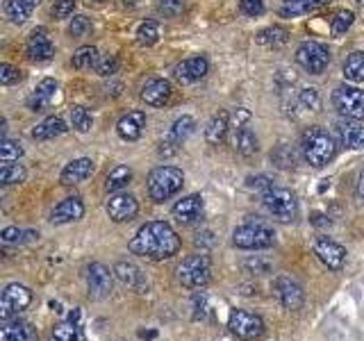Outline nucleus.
Segmentation results:
<instances>
[{
  "mask_svg": "<svg viewBox=\"0 0 364 341\" xmlns=\"http://www.w3.org/2000/svg\"><path fill=\"white\" fill-rule=\"evenodd\" d=\"M130 253L151 261L171 259L180 253V237L164 221H148L141 225L130 242Z\"/></svg>",
  "mask_w": 364,
  "mask_h": 341,
  "instance_id": "obj_1",
  "label": "nucleus"
},
{
  "mask_svg": "<svg viewBox=\"0 0 364 341\" xmlns=\"http://www.w3.org/2000/svg\"><path fill=\"white\" fill-rule=\"evenodd\" d=\"M301 153L303 159L310 166L314 168H321L326 166L330 159L335 157L337 153V144H335V136L330 134L328 130L318 128V125H312L303 132V139H301Z\"/></svg>",
  "mask_w": 364,
  "mask_h": 341,
  "instance_id": "obj_2",
  "label": "nucleus"
},
{
  "mask_svg": "<svg viewBox=\"0 0 364 341\" xmlns=\"http://www.w3.org/2000/svg\"><path fill=\"white\" fill-rule=\"evenodd\" d=\"M185 185V173H182L180 168L176 166H157L151 170V175H148V196L155 202H164L168 200L171 196H176V193L182 189Z\"/></svg>",
  "mask_w": 364,
  "mask_h": 341,
  "instance_id": "obj_3",
  "label": "nucleus"
},
{
  "mask_svg": "<svg viewBox=\"0 0 364 341\" xmlns=\"http://www.w3.org/2000/svg\"><path fill=\"white\" fill-rule=\"evenodd\" d=\"M232 244L242 250H264V248H271L273 244H276V232H273L271 227L264 223L248 221L244 225L235 227Z\"/></svg>",
  "mask_w": 364,
  "mask_h": 341,
  "instance_id": "obj_4",
  "label": "nucleus"
},
{
  "mask_svg": "<svg viewBox=\"0 0 364 341\" xmlns=\"http://www.w3.org/2000/svg\"><path fill=\"white\" fill-rule=\"evenodd\" d=\"M264 207L267 212L282 223H289L299 216V200H296V193L282 187H271L264 191Z\"/></svg>",
  "mask_w": 364,
  "mask_h": 341,
  "instance_id": "obj_5",
  "label": "nucleus"
},
{
  "mask_svg": "<svg viewBox=\"0 0 364 341\" xmlns=\"http://www.w3.org/2000/svg\"><path fill=\"white\" fill-rule=\"evenodd\" d=\"M212 278V264L205 255H189L180 261L178 266V280L187 289H200Z\"/></svg>",
  "mask_w": 364,
  "mask_h": 341,
  "instance_id": "obj_6",
  "label": "nucleus"
},
{
  "mask_svg": "<svg viewBox=\"0 0 364 341\" xmlns=\"http://www.w3.org/2000/svg\"><path fill=\"white\" fill-rule=\"evenodd\" d=\"M335 109L344 119H364V91L350 85H339L333 94Z\"/></svg>",
  "mask_w": 364,
  "mask_h": 341,
  "instance_id": "obj_7",
  "label": "nucleus"
},
{
  "mask_svg": "<svg viewBox=\"0 0 364 341\" xmlns=\"http://www.w3.org/2000/svg\"><path fill=\"white\" fill-rule=\"evenodd\" d=\"M296 62L310 75H321L330 64V50L318 41H305L296 50Z\"/></svg>",
  "mask_w": 364,
  "mask_h": 341,
  "instance_id": "obj_8",
  "label": "nucleus"
},
{
  "mask_svg": "<svg viewBox=\"0 0 364 341\" xmlns=\"http://www.w3.org/2000/svg\"><path fill=\"white\" fill-rule=\"evenodd\" d=\"M32 303V291L26 284L11 282L3 289V298H0V318L9 321V318L18 316L26 307Z\"/></svg>",
  "mask_w": 364,
  "mask_h": 341,
  "instance_id": "obj_9",
  "label": "nucleus"
},
{
  "mask_svg": "<svg viewBox=\"0 0 364 341\" xmlns=\"http://www.w3.org/2000/svg\"><path fill=\"white\" fill-rule=\"evenodd\" d=\"M230 330H232L235 337L244 339V341H253V339H259L262 335H264V321H262V316H257L253 312L232 310Z\"/></svg>",
  "mask_w": 364,
  "mask_h": 341,
  "instance_id": "obj_10",
  "label": "nucleus"
},
{
  "mask_svg": "<svg viewBox=\"0 0 364 341\" xmlns=\"http://www.w3.org/2000/svg\"><path fill=\"white\" fill-rule=\"evenodd\" d=\"M314 255L330 271H341L346 264V248L328 237H318L314 242Z\"/></svg>",
  "mask_w": 364,
  "mask_h": 341,
  "instance_id": "obj_11",
  "label": "nucleus"
},
{
  "mask_svg": "<svg viewBox=\"0 0 364 341\" xmlns=\"http://www.w3.org/2000/svg\"><path fill=\"white\" fill-rule=\"evenodd\" d=\"M273 287H276V293H278V301L284 310H301L303 303H305V291L299 282L289 276H278L276 282H273Z\"/></svg>",
  "mask_w": 364,
  "mask_h": 341,
  "instance_id": "obj_12",
  "label": "nucleus"
},
{
  "mask_svg": "<svg viewBox=\"0 0 364 341\" xmlns=\"http://www.w3.org/2000/svg\"><path fill=\"white\" fill-rule=\"evenodd\" d=\"M107 214L114 223H130L136 214H139V202L132 193H121L117 191L107 200Z\"/></svg>",
  "mask_w": 364,
  "mask_h": 341,
  "instance_id": "obj_13",
  "label": "nucleus"
},
{
  "mask_svg": "<svg viewBox=\"0 0 364 341\" xmlns=\"http://www.w3.org/2000/svg\"><path fill=\"white\" fill-rule=\"evenodd\" d=\"M112 273L114 271H109L100 261H94V264L87 266V287L94 298H107L112 293Z\"/></svg>",
  "mask_w": 364,
  "mask_h": 341,
  "instance_id": "obj_14",
  "label": "nucleus"
},
{
  "mask_svg": "<svg viewBox=\"0 0 364 341\" xmlns=\"http://www.w3.org/2000/svg\"><path fill=\"white\" fill-rule=\"evenodd\" d=\"M26 53L32 62H48L55 55V45L48 37V30L46 28H34L30 32V37L26 41Z\"/></svg>",
  "mask_w": 364,
  "mask_h": 341,
  "instance_id": "obj_15",
  "label": "nucleus"
},
{
  "mask_svg": "<svg viewBox=\"0 0 364 341\" xmlns=\"http://www.w3.org/2000/svg\"><path fill=\"white\" fill-rule=\"evenodd\" d=\"M337 136L348 151H362L364 148V123L358 119H341L337 123Z\"/></svg>",
  "mask_w": 364,
  "mask_h": 341,
  "instance_id": "obj_16",
  "label": "nucleus"
},
{
  "mask_svg": "<svg viewBox=\"0 0 364 341\" xmlns=\"http://www.w3.org/2000/svg\"><path fill=\"white\" fill-rule=\"evenodd\" d=\"M210 71V62L205 57H191V60H185L176 66V80L180 85H191V82H198Z\"/></svg>",
  "mask_w": 364,
  "mask_h": 341,
  "instance_id": "obj_17",
  "label": "nucleus"
},
{
  "mask_svg": "<svg viewBox=\"0 0 364 341\" xmlns=\"http://www.w3.org/2000/svg\"><path fill=\"white\" fill-rule=\"evenodd\" d=\"M94 175V162H91L89 157H80V159H73V162H68L62 173H60V182L66 187L71 185H82L85 180H89Z\"/></svg>",
  "mask_w": 364,
  "mask_h": 341,
  "instance_id": "obj_18",
  "label": "nucleus"
},
{
  "mask_svg": "<svg viewBox=\"0 0 364 341\" xmlns=\"http://www.w3.org/2000/svg\"><path fill=\"white\" fill-rule=\"evenodd\" d=\"M171 94H173V87H171L168 80L164 77H155L151 82H146L141 89V100L151 107H164L171 100Z\"/></svg>",
  "mask_w": 364,
  "mask_h": 341,
  "instance_id": "obj_19",
  "label": "nucleus"
},
{
  "mask_svg": "<svg viewBox=\"0 0 364 341\" xmlns=\"http://www.w3.org/2000/svg\"><path fill=\"white\" fill-rule=\"evenodd\" d=\"M85 216V202L80 200L77 196H68L64 198L50 214V221L55 225H64V223H73L80 221Z\"/></svg>",
  "mask_w": 364,
  "mask_h": 341,
  "instance_id": "obj_20",
  "label": "nucleus"
},
{
  "mask_svg": "<svg viewBox=\"0 0 364 341\" xmlns=\"http://www.w3.org/2000/svg\"><path fill=\"white\" fill-rule=\"evenodd\" d=\"M146 128V112H128L125 117L117 123V132L123 141H136Z\"/></svg>",
  "mask_w": 364,
  "mask_h": 341,
  "instance_id": "obj_21",
  "label": "nucleus"
},
{
  "mask_svg": "<svg viewBox=\"0 0 364 341\" xmlns=\"http://www.w3.org/2000/svg\"><path fill=\"white\" fill-rule=\"evenodd\" d=\"M55 91H57V82H55V80L53 77H43L41 82L34 87L32 94L28 96V107L32 112H43L53 102Z\"/></svg>",
  "mask_w": 364,
  "mask_h": 341,
  "instance_id": "obj_22",
  "label": "nucleus"
},
{
  "mask_svg": "<svg viewBox=\"0 0 364 341\" xmlns=\"http://www.w3.org/2000/svg\"><path fill=\"white\" fill-rule=\"evenodd\" d=\"M171 212H173V216L180 223H191L203 214V198L198 196V193H189V196L180 198Z\"/></svg>",
  "mask_w": 364,
  "mask_h": 341,
  "instance_id": "obj_23",
  "label": "nucleus"
},
{
  "mask_svg": "<svg viewBox=\"0 0 364 341\" xmlns=\"http://www.w3.org/2000/svg\"><path fill=\"white\" fill-rule=\"evenodd\" d=\"M0 341H37V332L30 323L9 318V321H3V328H0Z\"/></svg>",
  "mask_w": 364,
  "mask_h": 341,
  "instance_id": "obj_24",
  "label": "nucleus"
},
{
  "mask_svg": "<svg viewBox=\"0 0 364 341\" xmlns=\"http://www.w3.org/2000/svg\"><path fill=\"white\" fill-rule=\"evenodd\" d=\"M114 276L119 278L121 284H125V287H130L134 291H141L146 287V278L141 269L132 264V261H119V264L114 266Z\"/></svg>",
  "mask_w": 364,
  "mask_h": 341,
  "instance_id": "obj_25",
  "label": "nucleus"
},
{
  "mask_svg": "<svg viewBox=\"0 0 364 341\" xmlns=\"http://www.w3.org/2000/svg\"><path fill=\"white\" fill-rule=\"evenodd\" d=\"M333 0H284L280 5V16L282 18H294V16H303L310 14V11L330 5Z\"/></svg>",
  "mask_w": 364,
  "mask_h": 341,
  "instance_id": "obj_26",
  "label": "nucleus"
},
{
  "mask_svg": "<svg viewBox=\"0 0 364 341\" xmlns=\"http://www.w3.org/2000/svg\"><path fill=\"white\" fill-rule=\"evenodd\" d=\"M66 123L62 117H48V119H43L39 125H34V130H32V139H37V141H50L55 139V136H62L66 132Z\"/></svg>",
  "mask_w": 364,
  "mask_h": 341,
  "instance_id": "obj_27",
  "label": "nucleus"
},
{
  "mask_svg": "<svg viewBox=\"0 0 364 341\" xmlns=\"http://www.w3.org/2000/svg\"><path fill=\"white\" fill-rule=\"evenodd\" d=\"M232 148L244 157H250L257 153V136L246 125H237L232 132Z\"/></svg>",
  "mask_w": 364,
  "mask_h": 341,
  "instance_id": "obj_28",
  "label": "nucleus"
},
{
  "mask_svg": "<svg viewBox=\"0 0 364 341\" xmlns=\"http://www.w3.org/2000/svg\"><path fill=\"white\" fill-rule=\"evenodd\" d=\"M39 5H41V0H7V3H5V14H7V18L11 23L21 26V23H26L30 18V14Z\"/></svg>",
  "mask_w": 364,
  "mask_h": 341,
  "instance_id": "obj_29",
  "label": "nucleus"
},
{
  "mask_svg": "<svg viewBox=\"0 0 364 341\" xmlns=\"http://www.w3.org/2000/svg\"><path fill=\"white\" fill-rule=\"evenodd\" d=\"M228 130H230V114L219 112V114H214L212 121L208 123V128H205V139L212 146H219L225 139Z\"/></svg>",
  "mask_w": 364,
  "mask_h": 341,
  "instance_id": "obj_30",
  "label": "nucleus"
},
{
  "mask_svg": "<svg viewBox=\"0 0 364 341\" xmlns=\"http://www.w3.org/2000/svg\"><path fill=\"white\" fill-rule=\"evenodd\" d=\"M255 41L259 45H264V48H280V45L289 41V30L282 26H269L257 32Z\"/></svg>",
  "mask_w": 364,
  "mask_h": 341,
  "instance_id": "obj_31",
  "label": "nucleus"
},
{
  "mask_svg": "<svg viewBox=\"0 0 364 341\" xmlns=\"http://www.w3.org/2000/svg\"><path fill=\"white\" fill-rule=\"evenodd\" d=\"M344 77L350 80V82L362 85L364 82V53L355 50L346 57L344 62Z\"/></svg>",
  "mask_w": 364,
  "mask_h": 341,
  "instance_id": "obj_32",
  "label": "nucleus"
},
{
  "mask_svg": "<svg viewBox=\"0 0 364 341\" xmlns=\"http://www.w3.org/2000/svg\"><path fill=\"white\" fill-rule=\"evenodd\" d=\"M77 316H80V312L71 314V318H68V321L55 325L53 328V335H50V341H77L80 339Z\"/></svg>",
  "mask_w": 364,
  "mask_h": 341,
  "instance_id": "obj_33",
  "label": "nucleus"
},
{
  "mask_svg": "<svg viewBox=\"0 0 364 341\" xmlns=\"http://www.w3.org/2000/svg\"><path fill=\"white\" fill-rule=\"evenodd\" d=\"M71 64L77 71H87V68L98 66V50L94 45H80L71 57Z\"/></svg>",
  "mask_w": 364,
  "mask_h": 341,
  "instance_id": "obj_34",
  "label": "nucleus"
},
{
  "mask_svg": "<svg viewBox=\"0 0 364 341\" xmlns=\"http://www.w3.org/2000/svg\"><path fill=\"white\" fill-rule=\"evenodd\" d=\"M132 180V168L130 166H114L109 173H107V180H105V189L107 191H121L123 187H128Z\"/></svg>",
  "mask_w": 364,
  "mask_h": 341,
  "instance_id": "obj_35",
  "label": "nucleus"
},
{
  "mask_svg": "<svg viewBox=\"0 0 364 341\" xmlns=\"http://www.w3.org/2000/svg\"><path fill=\"white\" fill-rule=\"evenodd\" d=\"M5 246H18V244H28L39 239V232L34 230H23V227H5L3 234H0Z\"/></svg>",
  "mask_w": 364,
  "mask_h": 341,
  "instance_id": "obj_36",
  "label": "nucleus"
},
{
  "mask_svg": "<svg viewBox=\"0 0 364 341\" xmlns=\"http://www.w3.org/2000/svg\"><path fill=\"white\" fill-rule=\"evenodd\" d=\"M68 119H71V128L77 132H89L91 125H94V117H91V112L82 105H73L68 109Z\"/></svg>",
  "mask_w": 364,
  "mask_h": 341,
  "instance_id": "obj_37",
  "label": "nucleus"
},
{
  "mask_svg": "<svg viewBox=\"0 0 364 341\" xmlns=\"http://www.w3.org/2000/svg\"><path fill=\"white\" fill-rule=\"evenodd\" d=\"M193 130H196V121H193L191 117H180L176 123H173V128H171L168 132V139H173L178 146L182 141H187L189 136L193 134Z\"/></svg>",
  "mask_w": 364,
  "mask_h": 341,
  "instance_id": "obj_38",
  "label": "nucleus"
},
{
  "mask_svg": "<svg viewBox=\"0 0 364 341\" xmlns=\"http://www.w3.org/2000/svg\"><path fill=\"white\" fill-rule=\"evenodd\" d=\"M353 21H355V14H353L350 9H339L333 14V18H330V34L333 37H341L350 26Z\"/></svg>",
  "mask_w": 364,
  "mask_h": 341,
  "instance_id": "obj_39",
  "label": "nucleus"
},
{
  "mask_svg": "<svg viewBox=\"0 0 364 341\" xmlns=\"http://www.w3.org/2000/svg\"><path fill=\"white\" fill-rule=\"evenodd\" d=\"M159 39V26L157 21H144L139 28H136V41H139L141 45H155Z\"/></svg>",
  "mask_w": 364,
  "mask_h": 341,
  "instance_id": "obj_40",
  "label": "nucleus"
},
{
  "mask_svg": "<svg viewBox=\"0 0 364 341\" xmlns=\"http://www.w3.org/2000/svg\"><path fill=\"white\" fill-rule=\"evenodd\" d=\"M26 178H28V170L21 164H3V170H0V182H3L5 187L26 182Z\"/></svg>",
  "mask_w": 364,
  "mask_h": 341,
  "instance_id": "obj_41",
  "label": "nucleus"
},
{
  "mask_svg": "<svg viewBox=\"0 0 364 341\" xmlns=\"http://www.w3.org/2000/svg\"><path fill=\"white\" fill-rule=\"evenodd\" d=\"M271 159L276 162V166L280 168H294L296 166V153L291 151V148L287 144H280L276 151L271 153Z\"/></svg>",
  "mask_w": 364,
  "mask_h": 341,
  "instance_id": "obj_42",
  "label": "nucleus"
},
{
  "mask_svg": "<svg viewBox=\"0 0 364 341\" xmlns=\"http://www.w3.org/2000/svg\"><path fill=\"white\" fill-rule=\"evenodd\" d=\"M299 102L301 107L307 109V112H318L321 109V96H318V91L314 87H305L299 91Z\"/></svg>",
  "mask_w": 364,
  "mask_h": 341,
  "instance_id": "obj_43",
  "label": "nucleus"
},
{
  "mask_svg": "<svg viewBox=\"0 0 364 341\" xmlns=\"http://www.w3.org/2000/svg\"><path fill=\"white\" fill-rule=\"evenodd\" d=\"M18 157H23V146L14 139H3V164H14L18 162Z\"/></svg>",
  "mask_w": 364,
  "mask_h": 341,
  "instance_id": "obj_44",
  "label": "nucleus"
},
{
  "mask_svg": "<svg viewBox=\"0 0 364 341\" xmlns=\"http://www.w3.org/2000/svg\"><path fill=\"white\" fill-rule=\"evenodd\" d=\"M23 80V71L16 66H11V64H0V85H16Z\"/></svg>",
  "mask_w": 364,
  "mask_h": 341,
  "instance_id": "obj_45",
  "label": "nucleus"
},
{
  "mask_svg": "<svg viewBox=\"0 0 364 341\" xmlns=\"http://www.w3.org/2000/svg\"><path fill=\"white\" fill-rule=\"evenodd\" d=\"M157 7L166 18H176L185 11V0H159Z\"/></svg>",
  "mask_w": 364,
  "mask_h": 341,
  "instance_id": "obj_46",
  "label": "nucleus"
},
{
  "mask_svg": "<svg viewBox=\"0 0 364 341\" xmlns=\"http://www.w3.org/2000/svg\"><path fill=\"white\" fill-rule=\"evenodd\" d=\"M73 9H75V0H55V5L50 9V14L53 18H68L73 14Z\"/></svg>",
  "mask_w": 364,
  "mask_h": 341,
  "instance_id": "obj_47",
  "label": "nucleus"
},
{
  "mask_svg": "<svg viewBox=\"0 0 364 341\" xmlns=\"http://www.w3.org/2000/svg\"><path fill=\"white\" fill-rule=\"evenodd\" d=\"M239 9L244 11L246 16H262L264 14V0H239Z\"/></svg>",
  "mask_w": 364,
  "mask_h": 341,
  "instance_id": "obj_48",
  "label": "nucleus"
},
{
  "mask_svg": "<svg viewBox=\"0 0 364 341\" xmlns=\"http://www.w3.org/2000/svg\"><path fill=\"white\" fill-rule=\"evenodd\" d=\"M91 30V23H89V18L87 16H73V21H71V26H68V34L71 37H85V34Z\"/></svg>",
  "mask_w": 364,
  "mask_h": 341,
  "instance_id": "obj_49",
  "label": "nucleus"
},
{
  "mask_svg": "<svg viewBox=\"0 0 364 341\" xmlns=\"http://www.w3.org/2000/svg\"><path fill=\"white\" fill-rule=\"evenodd\" d=\"M96 71H98V75H102V77H112L114 73L119 71V60H117V57H107V60L98 62Z\"/></svg>",
  "mask_w": 364,
  "mask_h": 341,
  "instance_id": "obj_50",
  "label": "nucleus"
},
{
  "mask_svg": "<svg viewBox=\"0 0 364 341\" xmlns=\"http://www.w3.org/2000/svg\"><path fill=\"white\" fill-rule=\"evenodd\" d=\"M248 187L250 189H264V191H269L273 187V182L267 175H257V178H248Z\"/></svg>",
  "mask_w": 364,
  "mask_h": 341,
  "instance_id": "obj_51",
  "label": "nucleus"
},
{
  "mask_svg": "<svg viewBox=\"0 0 364 341\" xmlns=\"http://www.w3.org/2000/svg\"><path fill=\"white\" fill-rule=\"evenodd\" d=\"M178 153V144L173 141V139H166L159 144V155H164V157H171V155H176Z\"/></svg>",
  "mask_w": 364,
  "mask_h": 341,
  "instance_id": "obj_52",
  "label": "nucleus"
},
{
  "mask_svg": "<svg viewBox=\"0 0 364 341\" xmlns=\"http://www.w3.org/2000/svg\"><path fill=\"white\" fill-rule=\"evenodd\" d=\"M250 119V114H248V109H244V107H239L237 112H235V123L237 125H246V121Z\"/></svg>",
  "mask_w": 364,
  "mask_h": 341,
  "instance_id": "obj_53",
  "label": "nucleus"
},
{
  "mask_svg": "<svg viewBox=\"0 0 364 341\" xmlns=\"http://www.w3.org/2000/svg\"><path fill=\"white\" fill-rule=\"evenodd\" d=\"M312 223H314V225H328L330 221L326 219L323 214H318V212H316V214H312Z\"/></svg>",
  "mask_w": 364,
  "mask_h": 341,
  "instance_id": "obj_54",
  "label": "nucleus"
},
{
  "mask_svg": "<svg viewBox=\"0 0 364 341\" xmlns=\"http://www.w3.org/2000/svg\"><path fill=\"white\" fill-rule=\"evenodd\" d=\"M358 193L364 198V168L360 170V178H358Z\"/></svg>",
  "mask_w": 364,
  "mask_h": 341,
  "instance_id": "obj_55",
  "label": "nucleus"
},
{
  "mask_svg": "<svg viewBox=\"0 0 364 341\" xmlns=\"http://www.w3.org/2000/svg\"><path fill=\"white\" fill-rule=\"evenodd\" d=\"M121 3H123V5H128V7H132V5L136 3V0H121Z\"/></svg>",
  "mask_w": 364,
  "mask_h": 341,
  "instance_id": "obj_56",
  "label": "nucleus"
},
{
  "mask_svg": "<svg viewBox=\"0 0 364 341\" xmlns=\"http://www.w3.org/2000/svg\"><path fill=\"white\" fill-rule=\"evenodd\" d=\"M355 3H358V5H362V7H364V0H355Z\"/></svg>",
  "mask_w": 364,
  "mask_h": 341,
  "instance_id": "obj_57",
  "label": "nucleus"
}]
</instances>
